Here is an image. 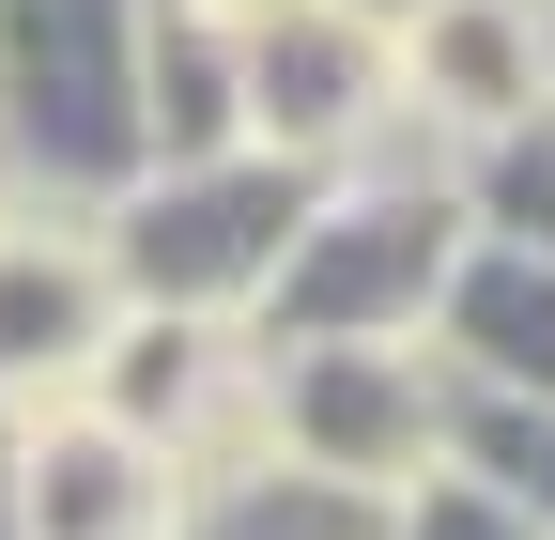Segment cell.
<instances>
[{
    "mask_svg": "<svg viewBox=\"0 0 555 540\" xmlns=\"http://www.w3.org/2000/svg\"><path fill=\"white\" fill-rule=\"evenodd\" d=\"M463 247H478V232H463L448 155H416V170L356 155V170H324L294 262H278L262 309H247V340H433Z\"/></svg>",
    "mask_w": 555,
    "mask_h": 540,
    "instance_id": "cell-1",
    "label": "cell"
},
{
    "mask_svg": "<svg viewBox=\"0 0 555 540\" xmlns=\"http://www.w3.org/2000/svg\"><path fill=\"white\" fill-rule=\"evenodd\" d=\"M0 170H16V201H62V217H108L155 170L139 0H0Z\"/></svg>",
    "mask_w": 555,
    "mask_h": 540,
    "instance_id": "cell-2",
    "label": "cell"
},
{
    "mask_svg": "<svg viewBox=\"0 0 555 540\" xmlns=\"http://www.w3.org/2000/svg\"><path fill=\"white\" fill-rule=\"evenodd\" d=\"M309 201H324V170H294V155L232 140V155H155V170H139L93 232H108L124 309H201V324H247V309H262V279L294 262Z\"/></svg>",
    "mask_w": 555,
    "mask_h": 540,
    "instance_id": "cell-3",
    "label": "cell"
},
{
    "mask_svg": "<svg viewBox=\"0 0 555 540\" xmlns=\"http://www.w3.org/2000/svg\"><path fill=\"white\" fill-rule=\"evenodd\" d=\"M247 417L262 448L324 463V479H371V494H416L448 463V371L433 340H247Z\"/></svg>",
    "mask_w": 555,
    "mask_h": 540,
    "instance_id": "cell-4",
    "label": "cell"
},
{
    "mask_svg": "<svg viewBox=\"0 0 555 540\" xmlns=\"http://www.w3.org/2000/svg\"><path fill=\"white\" fill-rule=\"evenodd\" d=\"M232 78H247V140L294 155V170H356L401 124V47L356 0H262L232 31Z\"/></svg>",
    "mask_w": 555,
    "mask_h": 540,
    "instance_id": "cell-5",
    "label": "cell"
},
{
    "mask_svg": "<svg viewBox=\"0 0 555 540\" xmlns=\"http://www.w3.org/2000/svg\"><path fill=\"white\" fill-rule=\"evenodd\" d=\"M108 324H124L108 232L62 217V201H0V417L78 401L93 356H108Z\"/></svg>",
    "mask_w": 555,
    "mask_h": 540,
    "instance_id": "cell-6",
    "label": "cell"
},
{
    "mask_svg": "<svg viewBox=\"0 0 555 540\" xmlns=\"http://www.w3.org/2000/svg\"><path fill=\"white\" fill-rule=\"evenodd\" d=\"M247 324H201V309H124L108 324V356H93V417H124L139 448H170V463H217V448H262L247 417Z\"/></svg>",
    "mask_w": 555,
    "mask_h": 540,
    "instance_id": "cell-7",
    "label": "cell"
},
{
    "mask_svg": "<svg viewBox=\"0 0 555 540\" xmlns=\"http://www.w3.org/2000/svg\"><path fill=\"white\" fill-rule=\"evenodd\" d=\"M386 47H401V124H433V155H478L494 124L555 93L540 0H416V16H386Z\"/></svg>",
    "mask_w": 555,
    "mask_h": 540,
    "instance_id": "cell-8",
    "label": "cell"
},
{
    "mask_svg": "<svg viewBox=\"0 0 555 540\" xmlns=\"http://www.w3.org/2000/svg\"><path fill=\"white\" fill-rule=\"evenodd\" d=\"M16 540H170L185 510V463L139 448L124 417H93V401H47V417H16Z\"/></svg>",
    "mask_w": 555,
    "mask_h": 540,
    "instance_id": "cell-9",
    "label": "cell"
},
{
    "mask_svg": "<svg viewBox=\"0 0 555 540\" xmlns=\"http://www.w3.org/2000/svg\"><path fill=\"white\" fill-rule=\"evenodd\" d=\"M433 371L448 386H494V401H555V262L540 247H463L448 262Z\"/></svg>",
    "mask_w": 555,
    "mask_h": 540,
    "instance_id": "cell-10",
    "label": "cell"
},
{
    "mask_svg": "<svg viewBox=\"0 0 555 540\" xmlns=\"http://www.w3.org/2000/svg\"><path fill=\"white\" fill-rule=\"evenodd\" d=\"M386 525H401V494L324 479V463H294V448L185 463V510H170V540H386Z\"/></svg>",
    "mask_w": 555,
    "mask_h": 540,
    "instance_id": "cell-11",
    "label": "cell"
},
{
    "mask_svg": "<svg viewBox=\"0 0 555 540\" xmlns=\"http://www.w3.org/2000/svg\"><path fill=\"white\" fill-rule=\"evenodd\" d=\"M139 140L155 155H232L247 140V78H232V31L217 16L139 0Z\"/></svg>",
    "mask_w": 555,
    "mask_h": 540,
    "instance_id": "cell-12",
    "label": "cell"
},
{
    "mask_svg": "<svg viewBox=\"0 0 555 540\" xmlns=\"http://www.w3.org/2000/svg\"><path fill=\"white\" fill-rule=\"evenodd\" d=\"M448 185H463V232L478 247H540L555 262V93L525 124H494L478 155H448Z\"/></svg>",
    "mask_w": 555,
    "mask_h": 540,
    "instance_id": "cell-13",
    "label": "cell"
},
{
    "mask_svg": "<svg viewBox=\"0 0 555 540\" xmlns=\"http://www.w3.org/2000/svg\"><path fill=\"white\" fill-rule=\"evenodd\" d=\"M448 463L494 479L525 525H555V401H494V386H448Z\"/></svg>",
    "mask_w": 555,
    "mask_h": 540,
    "instance_id": "cell-14",
    "label": "cell"
},
{
    "mask_svg": "<svg viewBox=\"0 0 555 540\" xmlns=\"http://www.w3.org/2000/svg\"><path fill=\"white\" fill-rule=\"evenodd\" d=\"M386 540H555V525H525V510H509L494 479H463V463H433V479L401 494V525H386Z\"/></svg>",
    "mask_w": 555,
    "mask_h": 540,
    "instance_id": "cell-15",
    "label": "cell"
},
{
    "mask_svg": "<svg viewBox=\"0 0 555 540\" xmlns=\"http://www.w3.org/2000/svg\"><path fill=\"white\" fill-rule=\"evenodd\" d=\"M0 479H16V417H0ZM0 540H16V494H0Z\"/></svg>",
    "mask_w": 555,
    "mask_h": 540,
    "instance_id": "cell-16",
    "label": "cell"
},
{
    "mask_svg": "<svg viewBox=\"0 0 555 540\" xmlns=\"http://www.w3.org/2000/svg\"><path fill=\"white\" fill-rule=\"evenodd\" d=\"M356 16H416V0H356Z\"/></svg>",
    "mask_w": 555,
    "mask_h": 540,
    "instance_id": "cell-17",
    "label": "cell"
},
{
    "mask_svg": "<svg viewBox=\"0 0 555 540\" xmlns=\"http://www.w3.org/2000/svg\"><path fill=\"white\" fill-rule=\"evenodd\" d=\"M0 201H16V170H0Z\"/></svg>",
    "mask_w": 555,
    "mask_h": 540,
    "instance_id": "cell-18",
    "label": "cell"
}]
</instances>
